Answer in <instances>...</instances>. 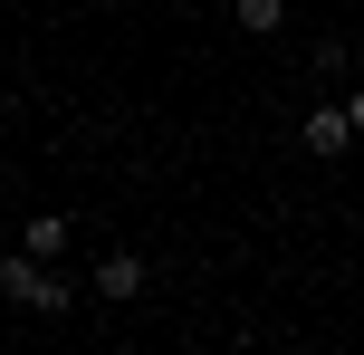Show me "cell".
I'll use <instances>...</instances> for the list:
<instances>
[{"instance_id": "6da1fadb", "label": "cell", "mask_w": 364, "mask_h": 355, "mask_svg": "<svg viewBox=\"0 0 364 355\" xmlns=\"http://www.w3.org/2000/svg\"><path fill=\"white\" fill-rule=\"evenodd\" d=\"M0 298H10V307H29V317H58L77 288L58 279V260H38V250H0Z\"/></svg>"}, {"instance_id": "7a4b0ae2", "label": "cell", "mask_w": 364, "mask_h": 355, "mask_svg": "<svg viewBox=\"0 0 364 355\" xmlns=\"http://www.w3.org/2000/svg\"><path fill=\"white\" fill-rule=\"evenodd\" d=\"M297 144L326 164V154H346L355 144V125H346V106H307V125H297Z\"/></svg>"}, {"instance_id": "3957f363", "label": "cell", "mask_w": 364, "mask_h": 355, "mask_svg": "<svg viewBox=\"0 0 364 355\" xmlns=\"http://www.w3.org/2000/svg\"><path fill=\"white\" fill-rule=\"evenodd\" d=\"M96 298H115V307H134V298H144V260H134V250H115V260L96 269Z\"/></svg>"}, {"instance_id": "277c9868", "label": "cell", "mask_w": 364, "mask_h": 355, "mask_svg": "<svg viewBox=\"0 0 364 355\" xmlns=\"http://www.w3.org/2000/svg\"><path fill=\"white\" fill-rule=\"evenodd\" d=\"M19 250H38V260H58V250H68V211H38V221L19 231Z\"/></svg>"}, {"instance_id": "5b68a950", "label": "cell", "mask_w": 364, "mask_h": 355, "mask_svg": "<svg viewBox=\"0 0 364 355\" xmlns=\"http://www.w3.org/2000/svg\"><path fill=\"white\" fill-rule=\"evenodd\" d=\"M230 19H240V29H250V38H269L278 19H288V0H230Z\"/></svg>"}, {"instance_id": "8992f818", "label": "cell", "mask_w": 364, "mask_h": 355, "mask_svg": "<svg viewBox=\"0 0 364 355\" xmlns=\"http://www.w3.org/2000/svg\"><path fill=\"white\" fill-rule=\"evenodd\" d=\"M346 125H355V134H364V87H355V96H346Z\"/></svg>"}]
</instances>
